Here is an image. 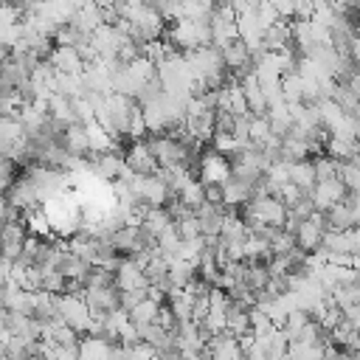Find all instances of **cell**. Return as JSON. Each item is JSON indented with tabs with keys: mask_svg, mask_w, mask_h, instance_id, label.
I'll list each match as a JSON object with an SVG mask.
<instances>
[{
	"mask_svg": "<svg viewBox=\"0 0 360 360\" xmlns=\"http://www.w3.org/2000/svg\"><path fill=\"white\" fill-rule=\"evenodd\" d=\"M166 45L172 48V45H180V48H186V51H194V48H208L211 45V28H208V20H200V22H194V20H174L172 22V28L166 31Z\"/></svg>",
	"mask_w": 360,
	"mask_h": 360,
	"instance_id": "1",
	"label": "cell"
},
{
	"mask_svg": "<svg viewBox=\"0 0 360 360\" xmlns=\"http://www.w3.org/2000/svg\"><path fill=\"white\" fill-rule=\"evenodd\" d=\"M146 149L152 152V158H155V163H158V169H174V166H188V160H191V152L188 149H183L177 141H172V138H166V135H152L149 141H146Z\"/></svg>",
	"mask_w": 360,
	"mask_h": 360,
	"instance_id": "2",
	"label": "cell"
},
{
	"mask_svg": "<svg viewBox=\"0 0 360 360\" xmlns=\"http://www.w3.org/2000/svg\"><path fill=\"white\" fill-rule=\"evenodd\" d=\"M56 312H59L62 323L70 326L76 335H79V332H87L90 309H87V304L82 301V295H73V292H62V295H56Z\"/></svg>",
	"mask_w": 360,
	"mask_h": 360,
	"instance_id": "3",
	"label": "cell"
},
{
	"mask_svg": "<svg viewBox=\"0 0 360 360\" xmlns=\"http://www.w3.org/2000/svg\"><path fill=\"white\" fill-rule=\"evenodd\" d=\"M307 197H309V202H312V208H315L318 214H326L332 205L343 202V197H346V188H343V183L335 177V180H323V183H315V188H312Z\"/></svg>",
	"mask_w": 360,
	"mask_h": 360,
	"instance_id": "4",
	"label": "cell"
},
{
	"mask_svg": "<svg viewBox=\"0 0 360 360\" xmlns=\"http://www.w3.org/2000/svg\"><path fill=\"white\" fill-rule=\"evenodd\" d=\"M323 231H326V225H323V214H312L309 219H304L301 225H298V231L292 233V239H295V248L301 250V253H312L315 248H321V239H323Z\"/></svg>",
	"mask_w": 360,
	"mask_h": 360,
	"instance_id": "5",
	"label": "cell"
},
{
	"mask_svg": "<svg viewBox=\"0 0 360 360\" xmlns=\"http://www.w3.org/2000/svg\"><path fill=\"white\" fill-rule=\"evenodd\" d=\"M231 177V160L217 155L214 149L202 155L200 160V183L202 186H222Z\"/></svg>",
	"mask_w": 360,
	"mask_h": 360,
	"instance_id": "6",
	"label": "cell"
},
{
	"mask_svg": "<svg viewBox=\"0 0 360 360\" xmlns=\"http://www.w3.org/2000/svg\"><path fill=\"white\" fill-rule=\"evenodd\" d=\"M112 287L121 292H132V290H146V276L141 267H135L129 259H121L115 273H112Z\"/></svg>",
	"mask_w": 360,
	"mask_h": 360,
	"instance_id": "7",
	"label": "cell"
},
{
	"mask_svg": "<svg viewBox=\"0 0 360 360\" xmlns=\"http://www.w3.org/2000/svg\"><path fill=\"white\" fill-rule=\"evenodd\" d=\"M124 163H127V169H132L135 174H155V172H158V163H155L152 152L146 149V141H132V146H129L127 155H124Z\"/></svg>",
	"mask_w": 360,
	"mask_h": 360,
	"instance_id": "8",
	"label": "cell"
},
{
	"mask_svg": "<svg viewBox=\"0 0 360 360\" xmlns=\"http://www.w3.org/2000/svg\"><path fill=\"white\" fill-rule=\"evenodd\" d=\"M98 25H104V17H101L98 3H82V6L76 8L73 20H70V28H73V31H79L82 37H90Z\"/></svg>",
	"mask_w": 360,
	"mask_h": 360,
	"instance_id": "9",
	"label": "cell"
},
{
	"mask_svg": "<svg viewBox=\"0 0 360 360\" xmlns=\"http://www.w3.org/2000/svg\"><path fill=\"white\" fill-rule=\"evenodd\" d=\"M87 169L101 180H118L121 172H124V155H115V152H104V155H96L93 163H87Z\"/></svg>",
	"mask_w": 360,
	"mask_h": 360,
	"instance_id": "10",
	"label": "cell"
},
{
	"mask_svg": "<svg viewBox=\"0 0 360 360\" xmlns=\"http://www.w3.org/2000/svg\"><path fill=\"white\" fill-rule=\"evenodd\" d=\"M82 301L87 304V309H96V312H112L118 309V290L115 287H104V290H79Z\"/></svg>",
	"mask_w": 360,
	"mask_h": 360,
	"instance_id": "11",
	"label": "cell"
},
{
	"mask_svg": "<svg viewBox=\"0 0 360 360\" xmlns=\"http://www.w3.org/2000/svg\"><path fill=\"white\" fill-rule=\"evenodd\" d=\"M48 62H51V68L56 70V73H68V76H79L82 73V59L76 56V51L73 48H65V45H56V48H51V56H48Z\"/></svg>",
	"mask_w": 360,
	"mask_h": 360,
	"instance_id": "12",
	"label": "cell"
},
{
	"mask_svg": "<svg viewBox=\"0 0 360 360\" xmlns=\"http://www.w3.org/2000/svg\"><path fill=\"white\" fill-rule=\"evenodd\" d=\"M183 127H186V132H188L197 143L211 141V138H214V110H202V112H197V115H186Z\"/></svg>",
	"mask_w": 360,
	"mask_h": 360,
	"instance_id": "13",
	"label": "cell"
},
{
	"mask_svg": "<svg viewBox=\"0 0 360 360\" xmlns=\"http://www.w3.org/2000/svg\"><path fill=\"white\" fill-rule=\"evenodd\" d=\"M250 186L253 183H242V180H236V177H228L222 186H219V191H222V205L231 211L233 205H245L248 200H250Z\"/></svg>",
	"mask_w": 360,
	"mask_h": 360,
	"instance_id": "14",
	"label": "cell"
},
{
	"mask_svg": "<svg viewBox=\"0 0 360 360\" xmlns=\"http://www.w3.org/2000/svg\"><path fill=\"white\" fill-rule=\"evenodd\" d=\"M357 217H360L357 211H349L343 202H338L323 214V225H326V231H346V228L357 225Z\"/></svg>",
	"mask_w": 360,
	"mask_h": 360,
	"instance_id": "15",
	"label": "cell"
},
{
	"mask_svg": "<svg viewBox=\"0 0 360 360\" xmlns=\"http://www.w3.org/2000/svg\"><path fill=\"white\" fill-rule=\"evenodd\" d=\"M169 225H172V219H169L166 208H146V214H143V219H141V231H143V236H149V239H158Z\"/></svg>",
	"mask_w": 360,
	"mask_h": 360,
	"instance_id": "16",
	"label": "cell"
},
{
	"mask_svg": "<svg viewBox=\"0 0 360 360\" xmlns=\"http://www.w3.org/2000/svg\"><path fill=\"white\" fill-rule=\"evenodd\" d=\"M219 59H222V68H231V70H239V68L250 65V59H248V48H245L239 39L222 45V48H219Z\"/></svg>",
	"mask_w": 360,
	"mask_h": 360,
	"instance_id": "17",
	"label": "cell"
},
{
	"mask_svg": "<svg viewBox=\"0 0 360 360\" xmlns=\"http://www.w3.org/2000/svg\"><path fill=\"white\" fill-rule=\"evenodd\" d=\"M62 149L70 152V155H87V135H84V127L82 124H70L65 132H62Z\"/></svg>",
	"mask_w": 360,
	"mask_h": 360,
	"instance_id": "18",
	"label": "cell"
},
{
	"mask_svg": "<svg viewBox=\"0 0 360 360\" xmlns=\"http://www.w3.org/2000/svg\"><path fill=\"white\" fill-rule=\"evenodd\" d=\"M112 343L104 338H82L79 340V360H107Z\"/></svg>",
	"mask_w": 360,
	"mask_h": 360,
	"instance_id": "19",
	"label": "cell"
},
{
	"mask_svg": "<svg viewBox=\"0 0 360 360\" xmlns=\"http://www.w3.org/2000/svg\"><path fill=\"white\" fill-rule=\"evenodd\" d=\"M290 183L295 188H301L304 194H309L315 188V174H312V160H298L290 163Z\"/></svg>",
	"mask_w": 360,
	"mask_h": 360,
	"instance_id": "20",
	"label": "cell"
},
{
	"mask_svg": "<svg viewBox=\"0 0 360 360\" xmlns=\"http://www.w3.org/2000/svg\"><path fill=\"white\" fill-rule=\"evenodd\" d=\"M191 278H197V270H194V264H188V262H180V259H172L169 262V273H166V281H169V287H177V290H183Z\"/></svg>",
	"mask_w": 360,
	"mask_h": 360,
	"instance_id": "21",
	"label": "cell"
},
{
	"mask_svg": "<svg viewBox=\"0 0 360 360\" xmlns=\"http://www.w3.org/2000/svg\"><path fill=\"white\" fill-rule=\"evenodd\" d=\"M225 332H228L231 338H239V335L250 332V323H248V312H245L242 307H236L233 301H231V307H228V312H225Z\"/></svg>",
	"mask_w": 360,
	"mask_h": 360,
	"instance_id": "22",
	"label": "cell"
},
{
	"mask_svg": "<svg viewBox=\"0 0 360 360\" xmlns=\"http://www.w3.org/2000/svg\"><path fill=\"white\" fill-rule=\"evenodd\" d=\"M326 155L332 160H352L357 158V141H346V138H326Z\"/></svg>",
	"mask_w": 360,
	"mask_h": 360,
	"instance_id": "23",
	"label": "cell"
},
{
	"mask_svg": "<svg viewBox=\"0 0 360 360\" xmlns=\"http://www.w3.org/2000/svg\"><path fill=\"white\" fill-rule=\"evenodd\" d=\"M270 135H273V132H270L267 118H264V115H250V121H248V143H250L253 149H259Z\"/></svg>",
	"mask_w": 360,
	"mask_h": 360,
	"instance_id": "24",
	"label": "cell"
},
{
	"mask_svg": "<svg viewBox=\"0 0 360 360\" xmlns=\"http://www.w3.org/2000/svg\"><path fill=\"white\" fill-rule=\"evenodd\" d=\"M177 202H183L191 214L205 202V197H202V183L200 180H188L183 188H180V194H177Z\"/></svg>",
	"mask_w": 360,
	"mask_h": 360,
	"instance_id": "25",
	"label": "cell"
},
{
	"mask_svg": "<svg viewBox=\"0 0 360 360\" xmlns=\"http://www.w3.org/2000/svg\"><path fill=\"white\" fill-rule=\"evenodd\" d=\"M158 309H160V307H158L155 301L143 298L141 304H135V307L129 309V321H132V326H146V323H155Z\"/></svg>",
	"mask_w": 360,
	"mask_h": 360,
	"instance_id": "26",
	"label": "cell"
},
{
	"mask_svg": "<svg viewBox=\"0 0 360 360\" xmlns=\"http://www.w3.org/2000/svg\"><path fill=\"white\" fill-rule=\"evenodd\" d=\"M338 169H340V160H332L329 155H318V158L312 160V174H315V183L335 180V177H338Z\"/></svg>",
	"mask_w": 360,
	"mask_h": 360,
	"instance_id": "27",
	"label": "cell"
},
{
	"mask_svg": "<svg viewBox=\"0 0 360 360\" xmlns=\"http://www.w3.org/2000/svg\"><path fill=\"white\" fill-rule=\"evenodd\" d=\"M338 180L343 183V188H346V191H357V186H360L357 158H352V160H340V169H338Z\"/></svg>",
	"mask_w": 360,
	"mask_h": 360,
	"instance_id": "28",
	"label": "cell"
},
{
	"mask_svg": "<svg viewBox=\"0 0 360 360\" xmlns=\"http://www.w3.org/2000/svg\"><path fill=\"white\" fill-rule=\"evenodd\" d=\"M267 278H270L267 264H262V262H250V264H248V273H245V284H248V290H253V292L264 290Z\"/></svg>",
	"mask_w": 360,
	"mask_h": 360,
	"instance_id": "29",
	"label": "cell"
},
{
	"mask_svg": "<svg viewBox=\"0 0 360 360\" xmlns=\"http://www.w3.org/2000/svg\"><path fill=\"white\" fill-rule=\"evenodd\" d=\"M211 143H214V152H217V155H222V158H233L236 152H242V146L233 141V135H231V132H214Z\"/></svg>",
	"mask_w": 360,
	"mask_h": 360,
	"instance_id": "30",
	"label": "cell"
},
{
	"mask_svg": "<svg viewBox=\"0 0 360 360\" xmlns=\"http://www.w3.org/2000/svg\"><path fill=\"white\" fill-rule=\"evenodd\" d=\"M39 273H42V281H39V290H45V292H51V295H56V292H62V290L68 287L59 270H45V267H39Z\"/></svg>",
	"mask_w": 360,
	"mask_h": 360,
	"instance_id": "31",
	"label": "cell"
},
{
	"mask_svg": "<svg viewBox=\"0 0 360 360\" xmlns=\"http://www.w3.org/2000/svg\"><path fill=\"white\" fill-rule=\"evenodd\" d=\"M256 22H259L262 31L270 28V25H276V22H278L276 6H273V3H256Z\"/></svg>",
	"mask_w": 360,
	"mask_h": 360,
	"instance_id": "32",
	"label": "cell"
},
{
	"mask_svg": "<svg viewBox=\"0 0 360 360\" xmlns=\"http://www.w3.org/2000/svg\"><path fill=\"white\" fill-rule=\"evenodd\" d=\"M127 135H129L132 141H141V138L146 135V124H143V118H141V107H135V110H132L129 124H127Z\"/></svg>",
	"mask_w": 360,
	"mask_h": 360,
	"instance_id": "33",
	"label": "cell"
},
{
	"mask_svg": "<svg viewBox=\"0 0 360 360\" xmlns=\"http://www.w3.org/2000/svg\"><path fill=\"white\" fill-rule=\"evenodd\" d=\"M127 360H158V352L146 343H135L127 349Z\"/></svg>",
	"mask_w": 360,
	"mask_h": 360,
	"instance_id": "34",
	"label": "cell"
},
{
	"mask_svg": "<svg viewBox=\"0 0 360 360\" xmlns=\"http://www.w3.org/2000/svg\"><path fill=\"white\" fill-rule=\"evenodd\" d=\"M155 323H158L163 332H169V335L177 329V321H174V315H172V309H169V307H160V309H158V318H155Z\"/></svg>",
	"mask_w": 360,
	"mask_h": 360,
	"instance_id": "35",
	"label": "cell"
},
{
	"mask_svg": "<svg viewBox=\"0 0 360 360\" xmlns=\"http://www.w3.org/2000/svg\"><path fill=\"white\" fill-rule=\"evenodd\" d=\"M11 183H14V166L0 155V194H6Z\"/></svg>",
	"mask_w": 360,
	"mask_h": 360,
	"instance_id": "36",
	"label": "cell"
},
{
	"mask_svg": "<svg viewBox=\"0 0 360 360\" xmlns=\"http://www.w3.org/2000/svg\"><path fill=\"white\" fill-rule=\"evenodd\" d=\"M287 214H290V217H295L298 222H304V219H309V217L315 214V208H312V202H309V197H304V200H301L298 205H292V208H290Z\"/></svg>",
	"mask_w": 360,
	"mask_h": 360,
	"instance_id": "37",
	"label": "cell"
},
{
	"mask_svg": "<svg viewBox=\"0 0 360 360\" xmlns=\"http://www.w3.org/2000/svg\"><path fill=\"white\" fill-rule=\"evenodd\" d=\"M158 360H180V354L172 349V352H163V354H158Z\"/></svg>",
	"mask_w": 360,
	"mask_h": 360,
	"instance_id": "38",
	"label": "cell"
},
{
	"mask_svg": "<svg viewBox=\"0 0 360 360\" xmlns=\"http://www.w3.org/2000/svg\"><path fill=\"white\" fill-rule=\"evenodd\" d=\"M8 56H11V53H8V48H6V45H0V65H3Z\"/></svg>",
	"mask_w": 360,
	"mask_h": 360,
	"instance_id": "39",
	"label": "cell"
}]
</instances>
